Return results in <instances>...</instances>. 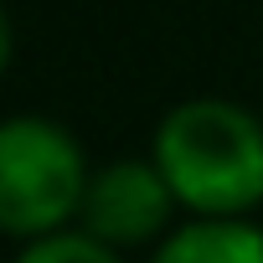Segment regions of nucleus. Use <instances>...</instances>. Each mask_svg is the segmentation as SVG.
I'll list each match as a JSON object with an SVG mask.
<instances>
[{
    "instance_id": "obj_1",
    "label": "nucleus",
    "mask_w": 263,
    "mask_h": 263,
    "mask_svg": "<svg viewBox=\"0 0 263 263\" xmlns=\"http://www.w3.org/2000/svg\"><path fill=\"white\" fill-rule=\"evenodd\" d=\"M155 165L201 217H242L263 201V124L227 98H191L155 129Z\"/></svg>"
},
{
    "instance_id": "obj_2",
    "label": "nucleus",
    "mask_w": 263,
    "mask_h": 263,
    "mask_svg": "<svg viewBox=\"0 0 263 263\" xmlns=\"http://www.w3.org/2000/svg\"><path fill=\"white\" fill-rule=\"evenodd\" d=\"M88 191V165L62 124L21 114L0 124V232L47 237L78 217Z\"/></svg>"
},
{
    "instance_id": "obj_3",
    "label": "nucleus",
    "mask_w": 263,
    "mask_h": 263,
    "mask_svg": "<svg viewBox=\"0 0 263 263\" xmlns=\"http://www.w3.org/2000/svg\"><path fill=\"white\" fill-rule=\"evenodd\" d=\"M171 206H176V191L155 160H114L98 176H88L78 217H83V232H93L108 248H140L155 232H165Z\"/></svg>"
},
{
    "instance_id": "obj_4",
    "label": "nucleus",
    "mask_w": 263,
    "mask_h": 263,
    "mask_svg": "<svg viewBox=\"0 0 263 263\" xmlns=\"http://www.w3.org/2000/svg\"><path fill=\"white\" fill-rule=\"evenodd\" d=\"M150 263H263V232L237 217H206L171 232Z\"/></svg>"
},
{
    "instance_id": "obj_5",
    "label": "nucleus",
    "mask_w": 263,
    "mask_h": 263,
    "mask_svg": "<svg viewBox=\"0 0 263 263\" xmlns=\"http://www.w3.org/2000/svg\"><path fill=\"white\" fill-rule=\"evenodd\" d=\"M16 263H119V253L93 232H47V237H31Z\"/></svg>"
},
{
    "instance_id": "obj_6",
    "label": "nucleus",
    "mask_w": 263,
    "mask_h": 263,
    "mask_svg": "<svg viewBox=\"0 0 263 263\" xmlns=\"http://www.w3.org/2000/svg\"><path fill=\"white\" fill-rule=\"evenodd\" d=\"M6 62H11V21L0 11V72H6Z\"/></svg>"
}]
</instances>
